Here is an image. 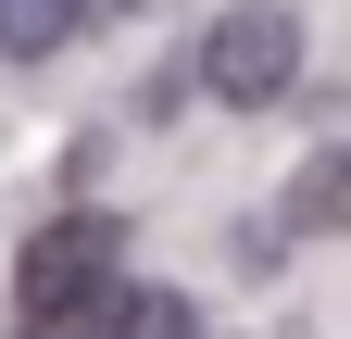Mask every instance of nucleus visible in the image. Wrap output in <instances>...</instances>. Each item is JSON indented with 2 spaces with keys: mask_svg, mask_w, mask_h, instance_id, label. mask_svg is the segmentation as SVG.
<instances>
[{
  "mask_svg": "<svg viewBox=\"0 0 351 339\" xmlns=\"http://www.w3.org/2000/svg\"><path fill=\"white\" fill-rule=\"evenodd\" d=\"M101 277H125V226L113 214H51V226L13 251V314H25V339H51Z\"/></svg>",
  "mask_w": 351,
  "mask_h": 339,
  "instance_id": "obj_2",
  "label": "nucleus"
},
{
  "mask_svg": "<svg viewBox=\"0 0 351 339\" xmlns=\"http://www.w3.org/2000/svg\"><path fill=\"white\" fill-rule=\"evenodd\" d=\"M88 13H151V0H88Z\"/></svg>",
  "mask_w": 351,
  "mask_h": 339,
  "instance_id": "obj_6",
  "label": "nucleus"
},
{
  "mask_svg": "<svg viewBox=\"0 0 351 339\" xmlns=\"http://www.w3.org/2000/svg\"><path fill=\"white\" fill-rule=\"evenodd\" d=\"M75 25H88V0H0V51L13 63H51Z\"/></svg>",
  "mask_w": 351,
  "mask_h": 339,
  "instance_id": "obj_4",
  "label": "nucleus"
},
{
  "mask_svg": "<svg viewBox=\"0 0 351 339\" xmlns=\"http://www.w3.org/2000/svg\"><path fill=\"white\" fill-rule=\"evenodd\" d=\"M189 75H201V101H226V113H276L301 89V13L289 0H226Z\"/></svg>",
  "mask_w": 351,
  "mask_h": 339,
  "instance_id": "obj_1",
  "label": "nucleus"
},
{
  "mask_svg": "<svg viewBox=\"0 0 351 339\" xmlns=\"http://www.w3.org/2000/svg\"><path fill=\"white\" fill-rule=\"evenodd\" d=\"M339 189H351V151H314V163L289 176V226H301V239H326V226H339Z\"/></svg>",
  "mask_w": 351,
  "mask_h": 339,
  "instance_id": "obj_5",
  "label": "nucleus"
},
{
  "mask_svg": "<svg viewBox=\"0 0 351 339\" xmlns=\"http://www.w3.org/2000/svg\"><path fill=\"white\" fill-rule=\"evenodd\" d=\"M51 339H189V302H176V289H125V277H101Z\"/></svg>",
  "mask_w": 351,
  "mask_h": 339,
  "instance_id": "obj_3",
  "label": "nucleus"
}]
</instances>
